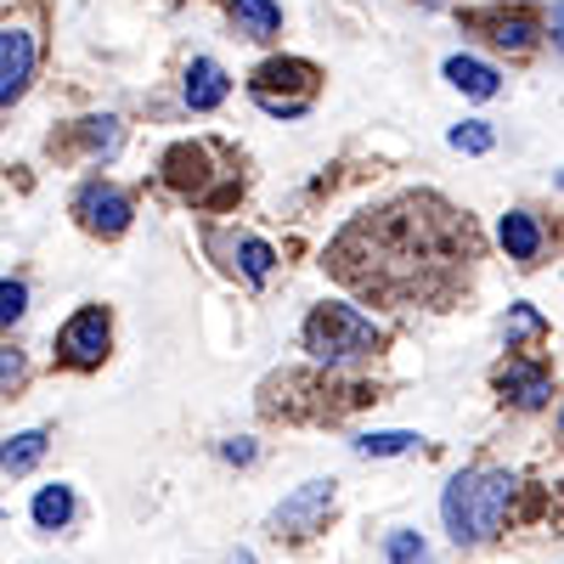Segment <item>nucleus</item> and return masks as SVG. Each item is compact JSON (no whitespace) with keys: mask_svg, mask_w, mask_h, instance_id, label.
I'll list each match as a JSON object with an SVG mask.
<instances>
[{"mask_svg":"<svg viewBox=\"0 0 564 564\" xmlns=\"http://www.w3.org/2000/svg\"><path fill=\"white\" fill-rule=\"evenodd\" d=\"M226 90H231L226 68H220V63H209V57H198L193 68H186L181 97H186V108H193V113H209V108H220V102H226Z\"/></svg>","mask_w":564,"mask_h":564,"instance_id":"11","label":"nucleus"},{"mask_svg":"<svg viewBox=\"0 0 564 564\" xmlns=\"http://www.w3.org/2000/svg\"><path fill=\"white\" fill-rule=\"evenodd\" d=\"M491 124L486 119H463V124H452V148L457 153H491Z\"/></svg>","mask_w":564,"mask_h":564,"instance_id":"21","label":"nucleus"},{"mask_svg":"<svg viewBox=\"0 0 564 564\" xmlns=\"http://www.w3.org/2000/svg\"><path fill=\"white\" fill-rule=\"evenodd\" d=\"M468 23L486 29V40H497L502 52H525V45L536 40V23L525 12H468Z\"/></svg>","mask_w":564,"mask_h":564,"instance_id":"12","label":"nucleus"},{"mask_svg":"<svg viewBox=\"0 0 564 564\" xmlns=\"http://www.w3.org/2000/svg\"><path fill=\"white\" fill-rule=\"evenodd\" d=\"M108 339H113L108 311H102V305H85V311L68 316V327L57 334V356H63L68 367H97V361L108 356Z\"/></svg>","mask_w":564,"mask_h":564,"instance_id":"5","label":"nucleus"},{"mask_svg":"<svg viewBox=\"0 0 564 564\" xmlns=\"http://www.w3.org/2000/svg\"><path fill=\"white\" fill-rule=\"evenodd\" d=\"M327 508H334V480H305L294 497H282L271 525H276V536H311V531H322Z\"/></svg>","mask_w":564,"mask_h":564,"instance_id":"6","label":"nucleus"},{"mask_svg":"<svg viewBox=\"0 0 564 564\" xmlns=\"http://www.w3.org/2000/svg\"><path fill=\"white\" fill-rule=\"evenodd\" d=\"M513 327H520V334H536V327H542V316H536L531 305H520V311H513Z\"/></svg>","mask_w":564,"mask_h":564,"instance_id":"26","label":"nucleus"},{"mask_svg":"<svg viewBox=\"0 0 564 564\" xmlns=\"http://www.w3.org/2000/svg\"><path fill=\"white\" fill-rule=\"evenodd\" d=\"M446 79L463 90V97H497V90H502V74L491 68V63H480V57H452L446 63Z\"/></svg>","mask_w":564,"mask_h":564,"instance_id":"13","label":"nucleus"},{"mask_svg":"<svg viewBox=\"0 0 564 564\" xmlns=\"http://www.w3.org/2000/svg\"><path fill=\"white\" fill-rule=\"evenodd\" d=\"M231 23H238V34H249V40H271L282 29V7L276 0H231Z\"/></svg>","mask_w":564,"mask_h":564,"instance_id":"14","label":"nucleus"},{"mask_svg":"<svg viewBox=\"0 0 564 564\" xmlns=\"http://www.w3.org/2000/svg\"><path fill=\"white\" fill-rule=\"evenodd\" d=\"M412 446H417L412 430H384V435H361V441H356L361 457H401V452H412Z\"/></svg>","mask_w":564,"mask_h":564,"instance_id":"19","label":"nucleus"},{"mask_svg":"<svg viewBox=\"0 0 564 564\" xmlns=\"http://www.w3.org/2000/svg\"><path fill=\"white\" fill-rule=\"evenodd\" d=\"M209 159H215L209 141H181V148L164 153V181L175 186V193H186L193 204H209V175H215Z\"/></svg>","mask_w":564,"mask_h":564,"instance_id":"8","label":"nucleus"},{"mask_svg":"<svg viewBox=\"0 0 564 564\" xmlns=\"http://www.w3.org/2000/svg\"><path fill=\"white\" fill-rule=\"evenodd\" d=\"M79 135H85V148L97 153V159H113V153L124 148V130H119V119H108V113H102V119H85Z\"/></svg>","mask_w":564,"mask_h":564,"instance_id":"18","label":"nucleus"},{"mask_svg":"<svg viewBox=\"0 0 564 564\" xmlns=\"http://www.w3.org/2000/svg\"><path fill=\"white\" fill-rule=\"evenodd\" d=\"M480 265V226L435 193H406L356 215L327 243V276L372 305H452Z\"/></svg>","mask_w":564,"mask_h":564,"instance_id":"1","label":"nucleus"},{"mask_svg":"<svg viewBox=\"0 0 564 564\" xmlns=\"http://www.w3.org/2000/svg\"><path fill=\"white\" fill-rule=\"evenodd\" d=\"M316 85H322V74H316V63H305V57H271V63H260L254 79H249L254 102H260L271 119H300V113L311 108V97H316Z\"/></svg>","mask_w":564,"mask_h":564,"instance_id":"4","label":"nucleus"},{"mask_svg":"<svg viewBox=\"0 0 564 564\" xmlns=\"http://www.w3.org/2000/svg\"><path fill=\"white\" fill-rule=\"evenodd\" d=\"M23 311H29V289L7 276V282H0V327H12Z\"/></svg>","mask_w":564,"mask_h":564,"instance_id":"23","label":"nucleus"},{"mask_svg":"<svg viewBox=\"0 0 564 564\" xmlns=\"http://www.w3.org/2000/svg\"><path fill=\"white\" fill-rule=\"evenodd\" d=\"M74 520V491L68 486H45L40 497H34V525L40 531H63Z\"/></svg>","mask_w":564,"mask_h":564,"instance_id":"17","label":"nucleus"},{"mask_svg":"<svg viewBox=\"0 0 564 564\" xmlns=\"http://www.w3.org/2000/svg\"><path fill=\"white\" fill-rule=\"evenodd\" d=\"M238 260H243V276H249V282H265L271 265H276L271 243H260V238H238Z\"/></svg>","mask_w":564,"mask_h":564,"instance_id":"20","label":"nucleus"},{"mask_svg":"<svg viewBox=\"0 0 564 564\" xmlns=\"http://www.w3.org/2000/svg\"><path fill=\"white\" fill-rule=\"evenodd\" d=\"M502 249H508L513 260L531 265V260L542 254V226H536L525 209H508V215H502Z\"/></svg>","mask_w":564,"mask_h":564,"instance_id":"15","label":"nucleus"},{"mask_svg":"<svg viewBox=\"0 0 564 564\" xmlns=\"http://www.w3.org/2000/svg\"><path fill=\"white\" fill-rule=\"evenodd\" d=\"M379 322L361 316L356 305H334L322 300L311 316H305V350L322 361V367H339V361H356V356H372L379 350Z\"/></svg>","mask_w":564,"mask_h":564,"instance_id":"3","label":"nucleus"},{"mask_svg":"<svg viewBox=\"0 0 564 564\" xmlns=\"http://www.w3.org/2000/svg\"><path fill=\"white\" fill-rule=\"evenodd\" d=\"M34 79V34L29 29H0V108H12Z\"/></svg>","mask_w":564,"mask_h":564,"instance_id":"9","label":"nucleus"},{"mask_svg":"<svg viewBox=\"0 0 564 564\" xmlns=\"http://www.w3.org/2000/svg\"><path fill=\"white\" fill-rule=\"evenodd\" d=\"M74 215H79V226L85 231H97V238H119V231L130 226V198L119 193V186H108V181H90L85 193L74 198Z\"/></svg>","mask_w":564,"mask_h":564,"instance_id":"7","label":"nucleus"},{"mask_svg":"<svg viewBox=\"0 0 564 564\" xmlns=\"http://www.w3.org/2000/svg\"><path fill=\"white\" fill-rule=\"evenodd\" d=\"M497 390H502L513 406H531V412L553 401V379H547L536 361H508V367L497 372Z\"/></svg>","mask_w":564,"mask_h":564,"instance_id":"10","label":"nucleus"},{"mask_svg":"<svg viewBox=\"0 0 564 564\" xmlns=\"http://www.w3.org/2000/svg\"><path fill=\"white\" fill-rule=\"evenodd\" d=\"M220 457H226V463H254V441H226Z\"/></svg>","mask_w":564,"mask_h":564,"instance_id":"25","label":"nucleus"},{"mask_svg":"<svg viewBox=\"0 0 564 564\" xmlns=\"http://www.w3.org/2000/svg\"><path fill=\"white\" fill-rule=\"evenodd\" d=\"M384 558H390V564H423V558H430V542L412 536V531H395V536L384 542Z\"/></svg>","mask_w":564,"mask_h":564,"instance_id":"22","label":"nucleus"},{"mask_svg":"<svg viewBox=\"0 0 564 564\" xmlns=\"http://www.w3.org/2000/svg\"><path fill=\"white\" fill-rule=\"evenodd\" d=\"M18 384H23V356L0 345V395H12Z\"/></svg>","mask_w":564,"mask_h":564,"instance_id":"24","label":"nucleus"},{"mask_svg":"<svg viewBox=\"0 0 564 564\" xmlns=\"http://www.w3.org/2000/svg\"><path fill=\"white\" fill-rule=\"evenodd\" d=\"M520 480L508 468H475V475H457L441 497V520L452 531V542H491L508 525V508Z\"/></svg>","mask_w":564,"mask_h":564,"instance_id":"2","label":"nucleus"},{"mask_svg":"<svg viewBox=\"0 0 564 564\" xmlns=\"http://www.w3.org/2000/svg\"><path fill=\"white\" fill-rule=\"evenodd\" d=\"M45 446H52L45 430H23V435H12L7 446H0V468H7V475H29V468L45 457Z\"/></svg>","mask_w":564,"mask_h":564,"instance_id":"16","label":"nucleus"},{"mask_svg":"<svg viewBox=\"0 0 564 564\" xmlns=\"http://www.w3.org/2000/svg\"><path fill=\"white\" fill-rule=\"evenodd\" d=\"M231 564H254V558H249V553H238V558H231Z\"/></svg>","mask_w":564,"mask_h":564,"instance_id":"27","label":"nucleus"}]
</instances>
